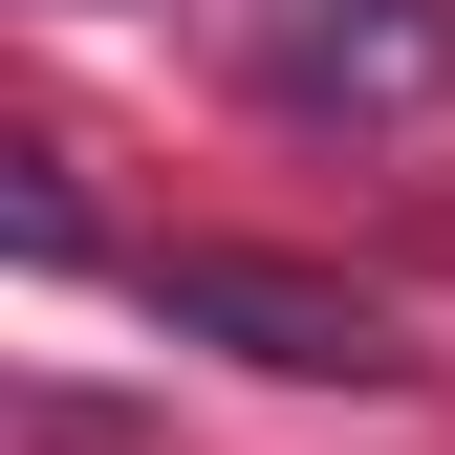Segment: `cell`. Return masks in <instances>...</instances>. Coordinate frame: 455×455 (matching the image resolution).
<instances>
[{
    "label": "cell",
    "instance_id": "2",
    "mask_svg": "<svg viewBox=\"0 0 455 455\" xmlns=\"http://www.w3.org/2000/svg\"><path fill=\"white\" fill-rule=\"evenodd\" d=\"M260 87L325 131H390L455 87V0H260Z\"/></svg>",
    "mask_w": 455,
    "mask_h": 455
},
{
    "label": "cell",
    "instance_id": "1",
    "mask_svg": "<svg viewBox=\"0 0 455 455\" xmlns=\"http://www.w3.org/2000/svg\"><path fill=\"white\" fill-rule=\"evenodd\" d=\"M152 325L174 347H239L282 390H412V325L325 260H260V239H152Z\"/></svg>",
    "mask_w": 455,
    "mask_h": 455
}]
</instances>
